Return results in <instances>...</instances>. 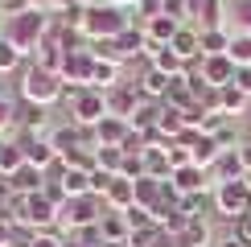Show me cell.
<instances>
[{
  "label": "cell",
  "mask_w": 251,
  "mask_h": 247,
  "mask_svg": "<svg viewBox=\"0 0 251 247\" xmlns=\"http://www.w3.org/2000/svg\"><path fill=\"white\" fill-rule=\"evenodd\" d=\"M17 95L25 103H37V107H54L58 99H66V87H62L58 74H50V70H41L29 62L25 70H21V82H17Z\"/></svg>",
  "instance_id": "7a4b0ae2"
},
{
  "label": "cell",
  "mask_w": 251,
  "mask_h": 247,
  "mask_svg": "<svg viewBox=\"0 0 251 247\" xmlns=\"http://www.w3.org/2000/svg\"><path fill=\"white\" fill-rule=\"evenodd\" d=\"M66 243V231H37L29 247H62Z\"/></svg>",
  "instance_id": "d6a6232c"
},
{
  "label": "cell",
  "mask_w": 251,
  "mask_h": 247,
  "mask_svg": "<svg viewBox=\"0 0 251 247\" xmlns=\"http://www.w3.org/2000/svg\"><path fill=\"white\" fill-rule=\"evenodd\" d=\"M17 144L25 148V165H33V169H41V173H50L62 161L58 148L50 144V136H17Z\"/></svg>",
  "instance_id": "9c48e42d"
},
{
  "label": "cell",
  "mask_w": 251,
  "mask_h": 247,
  "mask_svg": "<svg viewBox=\"0 0 251 247\" xmlns=\"http://www.w3.org/2000/svg\"><path fill=\"white\" fill-rule=\"evenodd\" d=\"M210 198H214V210L223 214V219H251V185L247 181H218L214 190H210Z\"/></svg>",
  "instance_id": "5b68a950"
},
{
  "label": "cell",
  "mask_w": 251,
  "mask_h": 247,
  "mask_svg": "<svg viewBox=\"0 0 251 247\" xmlns=\"http://www.w3.org/2000/svg\"><path fill=\"white\" fill-rule=\"evenodd\" d=\"M75 4H82V8H95V4H103V0H75Z\"/></svg>",
  "instance_id": "f35d334b"
},
{
  "label": "cell",
  "mask_w": 251,
  "mask_h": 247,
  "mask_svg": "<svg viewBox=\"0 0 251 247\" xmlns=\"http://www.w3.org/2000/svg\"><path fill=\"white\" fill-rule=\"evenodd\" d=\"M103 95H107V116H120V120H128V124H132V116H136V107L144 103V95H140L136 82H120V87L103 91Z\"/></svg>",
  "instance_id": "ba28073f"
},
{
  "label": "cell",
  "mask_w": 251,
  "mask_h": 247,
  "mask_svg": "<svg viewBox=\"0 0 251 247\" xmlns=\"http://www.w3.org/2000/svg\"><path fill=\"white\" fill-rule=\"evenodd\" d=\"M17 128H21V136H50V116H46V107L17 99Z\"/></svg>",
  "instance_id": "8fae6325"
},
{
  "label": "cell",
  "mask_w": 251,
  "mask_h": 247,
  "mask_svg": "<svg viewBox=\"0 0 251 247\" xmlns=\"http://www.w3.org/2000/svg\"><path fill=\"white\" fill-rule=\"evenodd\" d=\"M218 247H247L243 239H239V235H235V226H231V231H226L223 235V239H218Z\"/></svg>",
  "instance_id": "8d00e7d4"
},
{
  "label": "cell",
  "mask_w": 251,
  "mask_h": 247,
  "mask_svg": "<svg viewBox=\"0 0 251 247\" xmlns=\"http://www.w3.org/2000/svg\"><path fill=\"white\" fill-rule=\"evenodd\" d=\"M202 33V29H198ZM231 49V29H206L202 33V58H210V54H226Z\"/></svg>",
  "instance_id": "484cf974"
},
{
  "label": "cell",
  "mask_w": 251,
  "mask_h": 247,
  "mask_svg": "<svg viewBox=\"0 0 251 247\" xmlns=\"http://www.w3.org/2000/svg\"><path fill=\"white\" fill-rule=\"evenodd\" d=\"M235 33H251V0H235Z\"/></svg>",
  "instance_id": "1f68e13d"
},
{
  "label": "cell",
  "mask_w": 251,
  "mask_h": 247,
  "mask_svg": "<svg viewBox=\"0 0 251 247\" xmlns=\"http://www.w3.org/2000/svg\"><path fill=\"white\" fill-rule=\"evenodd\" d=\"M165 157H169V165H173V169H181V165H194L190 148H185L181 140H169V144H165Z\"/></svg>",
  "instance_id": "4dcf8cb0"
},
{
  "label": "cell",
  "mask_w": 251,
  "mask_h": 247,
  "mask_svg": "<svg viewBox=\"0 0 251 247\" xmlns=\"http://www.w3.org/2000/svg\"><path fill=\"white\" fill-rule=\"evenodd\" d=\"M173 243L177 247H210V222H206V219H190L185 231L177 235Z\"/></svg>",
  "instance_id": "cb8c5ba5"
},
{
  "label": "cell",
  "mask_w": 251,
  "mask_h": 247,
  "mask_svg": "<svg viewBox=\"0 0 251 247\" xmlns=\"http://www.w3.org/2000/svg\"><path fill=\"white\" fill-rule=\"evenodd\" d=\"M190 157H194V165H198V169H206V173H210V169H214V161L223 157V148H218V140H214V136L198 132V136H194V144H190Z\"/></svg>",
  "instance_id": "d6986e66"
},
{
  "label": "cell",
  "mask_w": 251,
  "mask_h": 247,
  "mask_svg": "<svg viewBox=\"0 0 251 247\" xmlns=\"http://www.w3.org/2000/svg\"><path fill=\"white\" fill-rule=\"evenodd\" d=\"M169 49L185 62V66L198 62V58H202V33H198V25H181V29H177V37L169 41Z\"/></svg>",
  "instance_id": "5bb4252c"
},
{
  "label": "cell",
  "mask_w": 251,
  "mask_h": 247,
  "mask_svg": "<svg viewBox=\"0 0 251 247\" xmlns=\"http://www.w3.org/2000/svg\"><path fill=\"white\" fill-rule=\"evenodd\" d=\"M103 198H95V194H82V198H70L66 206H62V231L75 235V231H87V226H99L103 219Z\"/></svg>",
  "instance_id": "8992f818"
},
{
  "label": "cell",
  "mask_w": 251,
  "mask_h": 247,
  "mask_svg": "<svg viewBox=\"0 0 251 247\" xmlns=\"http://www.w3.org/2000/svg\"><path fill=\"white\" fill-rule=\"evenodd\" d=\"M169 82H173L169 74H161L156 66H149L140 78H136V87H140V95H144V99H156V103H161V99H165V91H169Z\"/></svg>",
  "instance_id": "603a6c76"
},
{
  "label": "cell",
  "mask_w": 251,
  "mask_h": 247,
  "mask_svg": "<svg viewBox=\"0 0 251 247\" xmlns=\"http://www.w3.org/2000/svg\"><path fill=\"white\" fill-rule=\"evenodd\" d=\"M194 25L202 29V33H206V29H226V4H223V0H202Z\"/></svg>",
  "instance_id": "7402d4cb"
},
{
  "label": "cell",
  "mask_w": 251,
  "mask_h": 247,
  "mask_svg": "<svg viewBox=\"0 0 251 247\" xmlns=\"http://www.w3.org/2000/svg\"><path fill=\"white\" fill-rule=\"evenodd\" d=\"M107 4H116V8H128V13H136V4H140V0H107Z\"/></svg>",
  "instance_id": "74e56055"
},
{
  "label": "cell",
  "mask_w": 251,
  "mask_h": 247,
  "mask_svg": "<svg viewBox=\"0 0 251 247\" xmlns=\"http://www.w3.org/2000/svg\"><path fill=\"white\" fill-rule=\"evenodd\" d=\"M169 185L177 190V198H190V194H210V190H214L210 173H206V169H198V165H181V169H173Z\"/></svg>",
  "instance_id": "30bf717a"
},
{
  "label": "cell",
  "mask_w": 251,
  "mask_h": 247,
  "mask_svg": "<svg viewBox=\"0 0 251 247\" xmlns=\"http://www.w3.org/2000/svg\"><path fill=\"white\" fill-rule=\"evenodd\" d=\"M128 235H132V226H128V219H124L120 210H103V219H99V239L103 243L128 247Z\"/></svg>",
  "instance_id": "9a60e30c"
},
{
  "label": "cell",
  "mask_w": 251,
  "mask_h": 247,
  "mask_svg": "<svg viewBox=\"0 0 251 247\" xmlns=\"http://www.w3.org/2000/svg\"><path fill=\"white\" fill-rule=\"evenodd\" d=\"M247 177V169H243V157H239V148H223V157L214 161V169H210V181H243Z\"/></svg>",
  "instance_id": "2e32d148"
},
{
  "label": "cell",
  "mask_w": 251,
  "mask_h": 247,
  "mask_svg": "<svg viewBox=\"0 0 251 247\" xmlns=\"http://www.w3.org/2000/svg\"><path fill=\"white\" fill-rule=\"evenodd\" d=\"M95 169L120 177V169H124V148H99V152H95Z\"/></svg>",
  "instance_id": "f1b7e54d"
},
{
  "label": "cell",
  "mask_w": 251,
  "mask_h": 247,
  "mask_svg": "<svg viewBox=\"0 0 251 247\" xmlns=\"http://www.w3.org/2000/svg\"><path fill=\"white\" fill-rule=\"evenodd\" d=\"M50 25H54V17H50V13H41V8H29V13H21V17H4V29H0V33L13 41L21 54H33L41 41H46Z\"/></svg>",
  "instance_id": "6da1fadb"
},
{
  "label": "cell",
  "mask_w": 251,
  "mask_h": 247,
  "mask_svg": "<svg viewBox=\"0 0 251 247\" xmlns=\"http://www.w3.org/2000/svg\"><path fill=\"white\" fill-rule=\"evenodd\" d=\"M66 111H70V124H78V128H95V124L107 116V95H103L99 87L66 91Z\"/></svg>",
  "instance_id": "277c9868"
},
{
  "label": "cell",
  "mask_w": 251,
  "mask_h": 247,
  "mask_svg": "<svg viewBox=\"0 0 251 247\" xmlns=\"http://www.w3.org/2000/svg\"><path fill=\"white\" fill-rule=\"evenodd\" d=\"M21 165H25V148L17 140H0V177H13Z\"/></svg>",
  "instance_id": "d4e9b609"
},
{
  "label": "cell",
  "mask_w": 251,
  "mask_h": 247,
  "mask_svg": "<svg viewBox=\"0 0 251 247\" xmlns=\"http://www.w3.org/2000/svg\"><path fill=\"white\" fill-rule=\"evenodd\" d=\"M235 87L243 91V95L251 99V66H243V70H235Z\"/></svg>",
  "instance_id": "d590c367"
},
{
  "label": "cell",
  "mask_w": 251,
  "mask_h": 247,
  "mask_svg": "<svg viewBox=\"0 0 251 247\" xmlns=\"http://www.w3.org/2000/svg\"><path fill=\"white\" fill-rule=\"evenodd\" d=\"M103 206L107 210H132L136 206V181H128V177H111V185H107V194H103Z\"/></svg>",
  "instance_id": "e0dca14e"
},
{
  "label": "cell",
  "mask_w": 251,
  "mask_h": 247,
  "mask_svg": "<svg viewBox=\"0 0 251 247\" xmlns=\"http://www.w3.org/2000/svg\"><path fill=\"white\" fill-rule=\"evenodd\" d=\"M128 132H132V124L120 120V116H103V120L95 124V140H99V148H124Z\"/></svg>",
  "instance_id": "4fadbf2b"
},
{
  "label": "cell",
  "mask_w": 251,
  "mask_h": 247,
  "mask_svg": "<svg viewBox=\"0 0 251 247\" xmlns=\"http://www.w3.org/2000/svg\"><path fill=\"white\" fill-rule=\"evenodd\" d=\"M140 29H144V37H149V46H169V41L177 37V29H181V25H177L173 17L156 13V17H149V21H144Z\"/></svg>",
  "instance_id": "ac0fdd59"
},
{
  "label": "cell",
  "mask_w": 251,
  "mask_h": 247,
  "mask_svg": "<svg viewBox=\"0 0 251 247\" xmlns=\"http://www.w3.org/2000/svg\"><path fill=\"white\" fill-rule=\"evenodd\" d=\"M8 185H13V194L29 198V194H41V185H46V173H41V169H33V165H21L13 177H8Z\"/></svg>",
  "instance_id": "44dd1931"
},
{
  "label": "cell",
  "mask_w": 251,
  "mask_h": 247,
  "mask_svg": "<svg viewBox=\"0 0 251 247\" xmlns=\"http://www.w3.org/2000/svg\"><path fill=\"white\" fill-rule=\"evenodd\" d=\"M226 58L235 62V70L251 66V33H235L231 29V49H226Z\"/></svg>",
  "instance_id": "4316f807"
},
{
  "label": "cell",
  "mask_w": 251,
  "mask_h": 247,
  "mask_svg": "<svg viewBox=\"0 0 251 247\" xmlns=\"http://www.w3.org/2000/svg\"><path fill=\"white\" fill-rule=\"evenodd\" d=\"M17 222H25L29 231H62V210L46 194H29V198H21Z\"/></svg>",
  "instance_id": "52a82bcc"
},
{
  "label": "cell",
  "mask_w": 251,
  "mask_h": 247,
  "mask_svg": "<svg viewBox=\"0 0 251 247\" xmlns=\"http://www.w3.org/2000/svg\"><path fill=\"white\" fill-rule=\"evenodd\" d=\"M13 128H17V103L8 95H0V140H4Z\"/></svg>",
  "instance_id": "f546056e"
},
{
  "label": "cell",
  "mask_w": 251,
  "mask_h": 247,
  "mask_svg": "<svg viewBox=\"0 0 251 247\" xmlns=\"http://www.w3.org/2000/svg\"><path fill=\"white\" fill-rule=\"evenodd\" d=\"M70 4H75V0H37V8H41V13H50V17H62Z\"/></svg>",
  "instance_id": "e575fe53"
},
{
  "label": "cell",
  "mask_w": 251,
  "mask_h": 247,
  "mask_svg": "<svg viewBox=\"0 0 251 247\" xmlns=\"http://www.w3.org/2000/svg\"><path fill=\"white\" fill-rule=\"evenodd\" d=\"M29 8H37V0H0V13L4 17H21V13H29Z\"/></svg>",
  "instance_id": "836d02e7"
},
{
  "label": "cell",
  "mask_w": 251,
  "mask_h": 247,
  "mask_svg": "<svg viewBox=\"0 0 251 247\" xmlns=\"http://www.w3.org/2000/svg\"><path fill=\"white\" fill-rule=\"evenodd\" d=\"M247 107H251V99H247L243 91L235 87V82L218 91V116H226V120H239V116H247Z\"/></svg>",
  "instance_id": "ffe728a7"
},
{
  "label": "cell",
  "mask_w": 251,
  "mask_h": 247,
  "mask_svg": "<svg viewBox=\"0 0 251 247\" xmlns=\"http://www.w3.org/2000/svg\"><path fill=\"white\" fill-rule=\"evenodd\" d=\"M202 82H206V87H214V91L231 87V82H235V62L226 58V54H210V58H202Z\"/></svg>",
  "instance_id": "7c38bea8"
},
{
  "label": "cell",
  "mask_w": 251,
  "mask_h": 247,
  "mask_svg": "<svg viewBox=\"0 0 251 247\" xmlns=\"http://www.w3.org/2000/svg\"><path fill=\"white\" fill-rule=\"evenodd\" d=\"M128 25H136L128 8H116V4H95V8H87V17H82V33H87V41H111V37H120Z\"/></svg>",
  "instance_id": "3957f363"
},
{
  "label": "cell",
  "mask_w": 251,
  "mask_h": 247,
  "mask_svg": "<svg viewBox=\"0 0 251 247\" xmlns=\"http://www.w3.org/2000/svg\"><path fill=\"white\" fill-rule=\"evenodd\" d=\"M21 62H25V54H21L13 41L0 33V74H13V70H21Z\"/></svg>",
  "instance_id": "83f0119b"
}]
</instances>
